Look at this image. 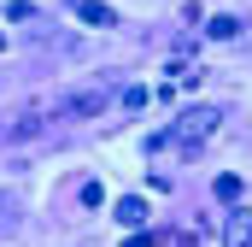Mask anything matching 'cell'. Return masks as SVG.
<instances>
[{
    "label": "cell",
    "instance_id": "cell-5",
    "mask_svg": "<svg viewBox=\"0 0 252 247\" xmlns=\"http://www.w3.org/2000/svg\"><path fill=\"white\" fill-rule=\"evenodd\" d=\"M112 212H118V224H124V230H147V200H141V194H124Z\"/></svg>",
    "mask_w": 252,
    "mask_h": 247
},
{
    "label": "cell",
    "instance_id": "cell-2",
    "mask_svg": "<svg viewBox=\"0 0 252 247\" xmlns=\"http://www.w3.org/2000/svg\"><path fill=\"white\" fill-rule=\"evenodd\" d=\"M94 112H106V88H82V94L59 100V118H94Z\"/></svg>",
    "mask_w": 252,
    "mask_h": 247
},
{
    "label": "cell",
    "instance_id": "cell-7",
    "mask_svg": "<svg viewBox=\"0 0 252 247\" xmlns=\"http://www.w3.org/2000/svg\"><path fill=\"white\" fill-rule=\"evenodd\" d=\"M205 36H211V41H235V36H241V18L217 12V18H205Z\"/></svg>",
    "mask_w": 252,
    "mask_h": 247
},
{
    "label": "cell",
    "instance_id": "cell-8",
    "mask_svg": "<svg viewBox=\"0 0 252 247\" xmlns=\"http://www.w3.org/2000/svg\"><path fill=\"white\" fill-rule=\"evenodd\" d=\"M241 194H247V183H241L235 171H223V177H217V200H223V206H241Z\"/></svg>",
    "mask_w": 252,
    "mask_h": 247
},
{
    "label": "cell",
    "instance_id": "cell-9",
    "mask_svg": "<svg viewBox=\"0 0 252 247\" xmlns=\"http://www.w3.org/2000/svg\"><path fill=\"white\" fill-rule=\"evenodd\" d=\"M147 100H153V88H141V82H129V88H124V112H141Z\"/></svg>",
    "mask_w": 252,
    "mask_h": 247
},
{
    "label": "cell",
    "instance_id": "cell-6",
    "mask_svg": "<svg viewBox=\"0 0 252 247\" xmlns=\"http://www.w3.org/2000/svg\"><path fill=\"white\" fill-rule=\"evenodd\" d=\"M76 18L94 24V30H106V24H112V6H106V0H76Z\"/></svg>",
    "mask_w": 252,
    "mask_h": 247
},
{
    "label": "cell",
    "instance_id": "cell-11",
    "mask_svg": "<svg viewBox=\"0 0 252 247\" xmlns=\"http://www.w3.org/2000/svg\"><path fill=\"white\" fill-rule=\"evenodd\" d=\"M0 47H6V30H0Z\"/></svg>",
    "mask_w": 252,
    "mask_h": 247
},
{
    "label": "cell",
    "instance_id": "cell-4",
    "mask_svg": "<svg viewBox=\"0 0 252 247\" xmlns=\"http://www.w3.org/2000/svg\"><path fill=\"white\" fill-rule=\"evenodd\" d=\"M223 247H252V212L247 206H235L223 218Z\"/></svg>",
    "mask_w": 252,
    "mask_h": 247
},
{
    "label": "cell",
    "instance_id": "cell-1",
    "mask_svg": "<svg viewBox=\"0 0 252 247\" xmlns=\"http://www.w3.org/2000/svg\"><path fill=\"white\" fill-rule=\"evenodd\" d=\"M211 129H217V106H188L176 118V129H170V141L182 153H199V141H211Z\"/></svg>",
    "mask_w": 252,
    "mask_h": 247
},
{
    "label": "cell",
    "instance_id": "cell-10",
    "mask_svg": "<svg viewBox=\"0 0 252 247\" xmlns=\"http://www.w3.org/2000/svg\"><path fill=\"white\" fill-rule=\"evenodd\" d=\"M124 247H158V236H153V230H135V236H129Z\"/></svg>",
    "mask_w": 252,
    "mask_h": 247
},
{
    "label": "cell",
    "instance_id": "cell-3",
    "mask_svg": "<svg viewBox=\"0 0 252 247\" xmlns=\"http://www.w3.org/2000/svg\"><path fill=\"white\" fill-rule=\"evenodd\" d=\"M41 124H47V106H24L18 118L6 124V141H35V135H41Z\"/></svg>",
    "mask_w": 252,
    "mask_h": 247
}]
</instances>
